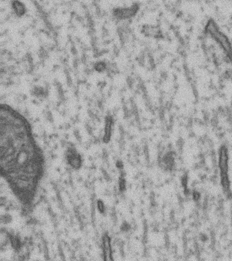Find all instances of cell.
<instances>
[{
  "label": "cell",
  "mask_w": 232,
  "mask_h": 261,
  "mask_svg": "<svg viewBox=\"0 0 232 261\" xmlns=\"http://www.w3.org/2000/svg\"><path fill=\"white\" fill-rule=\"evenodd\" d=\"M12 244H13L14 248L17 249L20 246L19 240L16 238H13V240H12Z\"/></svg>",
  "instance_id": "8fae6325"
},
{
  "label": "cell",
  "mask_w": 232,
  "mask_h": 261,
  "mask_svg": "<svg viewBox=\"0 0 232 261\" xmlns=\"http://www.w3.org/2000/svg\"><path fill=\"white\" fill-rule=\"evenodd\" d=\"M102 251L104 261H114L111 240L107 233L102 236Z\"/></svg>",
  "instance_id": "3957f363"
},
{
  "label": "cell",
  "mask_w": 232,
  "mask_h": 261,
  "mask_svg": "<svg viewBox=\"0 0 232 261\" xmlns=\"http://www.w3.org/2000/svg\"><path fill=\"white\" fill-rule=\"evenodd\" d=\"M137 10L136 5H134L130 8H116L114 9L113 14L115 17L122 19V18H127L135 15Z\"/></svg>",
  "instance_id": "5b68a950"
},
{
  "label": "cell",
  "mask_w": 232,
  "mask_h": 261,
  "mask_svg": "<svg viewBox=\"0 0 232 261\" xmlns=\"http://www.w3.org/2000/svg\"><path fill=\"white\" fill-rule=\"evenodd\" d=\"M94 69L97 72H102V71H105V69H107V64L104 61H99V62L95 63Z\"/></svg>",
  "instance_id": "ba28073f"
},
{
  "label": "cell",
  "mask_w": 232,
  "mask_h": 261,
  "mask_svg": "<svg viewBox=\"0 0 232 261\" xmlns=\"http://www.w3.org/2000/svg\"><path fill=\"white\" fill-rule=\"evenodd\" d=\"M205 32L209 38L216 43V44L223 53L226 59L232 64V44L229 38L217 25L213 19L208 20L205 26Z\"/></svg>",
  "instance_id": "6da1fadb"
},
{
  "label": "cell",
  "mask_w": 232,
  "mask_h": 261,
  "mask_svg": "<svg viewBox=\"0 0 232 261\" xmlns=\"http://www.w3.org/2000/svg\"><path fill=\"white\" fill-rule=\"evenodd\" d=\"M113 121V118L111 116H108L106 118L105 136L103 138V142L105 144H108L111 141Z\"/></svg>",
  "instance_id": "8992f818"
},
{
  "label": "cell",
  "mask_w": 232,
  "mask_h": 261,
  "mask_svg": "<svg viewBox=\"0 0 232 261\" xmlns=\"http://www.w3.org/2000/svg\"><path fill=\"white\" fill-rule=\"evenodd\" d=\"M97 208L99 213L105 214L106 212L105 204L104 203L102 200L99 199L97 201Z\"/></svg>",
  "instance_id": "9c48e42d"
},
{
  "label": "cell",
  "mask_w": 232,
  "mask_h": 261,
  "mask_svg": "<svg viewBox=\"0 0 232 261\" xmlns=\"http://www.w3.org/2000/svg\"><path fill=\"white\" fill-rule=\"evenodd\" d=\"M218 167L223 193L226 197H230L231 193V181L229 177V151L225 145L220 146L218 155Z\"/></svg>",
  "instance_id": "7a4b0ae2"
},
{
  "label": "cell",
  "mask_w": 232,
  "mask_h": 261,
  "mask_svg": "<svg viewBox=\"0 0 232 261\" xmlns=\"http://www.w3.org/2000/svg\"><path fill=\"white\" fill-rule=\"evenodd\" d=\"M67 160H68L69 164L71 165L74 169H79L81 167V157L80 154L77 153L76 151L74 149H68L66 153Z\"/></svg>",
  "instance_id": "277c9868"
},
{
  "label": "cell",
  "mask_w": 232,
  "mask_h": 261,
  "mask_svg": "<svg viewBox=\"0 0 232 261\" xmlns=\"http://www.w3.org/2000/svg\"><path fill=\"white\" fill-rule=\"evenodd\" d=\"M119 191L123 192L125 191L126 189V180L125 177L121 176L119 177Z\"/></svg>",
  "instance_id": "30bf717a"
},
{
  "label": "cell",
  "mask_w": 232,
  "mask_h": 261,
  "mask_svg": "<svg viewBox=\"0 0 232 261\" xmlns=\"http://www.w3.org/2000/svg\"><path fill=\"white\" fill-rule=\"evenodd\" d=\"M13 8L16 14L18 16H23L25 14L26 8L25 5L21 2L15 1L13 2Z\"/></svg>",
  "instance_id": "52a82bcc"
}]
</instances>
